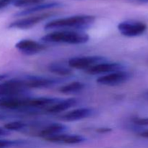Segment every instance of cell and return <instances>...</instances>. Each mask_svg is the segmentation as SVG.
I'll return each mask as SVG.
<instances>
[{
    "label": "cell",
    "instance_id": "28",
    "mask_svg": "<svg viewBox=\"0 0 148 148\" xmlns=\"http://www.w3.org/2000/svg\"><path fill=\"white\" fill-rule=\"evenodd\" d=\"M9 75H7V74H0V81L4 80V79H7Z\"/></svg>",
    "mask_w": 148,
    "mask_h": 148
},
{
    "label": "cell",
    "instance_id": "14",
    "mask_svg": "<svg viewBox=\"0 0 148 148\" xmlns=\"http://www.w3.org/2000/svg\"><path fill=\"white\" fill-rule=\"evenodd\" d=\"M46 141L53 143H63L66 145H75L84 143L86 138L79 134H69L66 133L56 134L44 139Z\"/></svg>",
    "mask_w": 148,
    "mask_h": 148
},
{
    "label": "cell",
    "instance_id": "8",
    "mask_svg": "<svg viewBox=\"0 0 148 148\" xmlns=\"http://www.w3.org/2000/svg\"><path fill=\"white\" fill-rule=\"evenodd\" d=\"M15 48L22 53L27 56L37 54L47 49L45 44L31 39H23L15 44Z\"/></svg>",
    "mask_w": 148,
    "mask_h": 148
},
{
    "label": "cell",
    "instance_id": "21",
    "mask_svg": "<svg viewBox=\"0 0 148 148\" xmlns=\"http://www.w3.org/2000/svg\"><path fill=\"white\" fill-rule=\"evenodd\" d=\"M29 142L25 140H0V148H9L12 147H18L28 144Z\"/></svg>",
    "mask_w": 148,
    "mask_h": 148
},
{
    "label": "cell",
    "instance_id": "26",
    "mask_svg": "<svg viewBox=\"0 0 148 148\" xmlns=\"http://www.w3.org/2000/svg\"><path fill=\"white\" fill-rule=\"evenodd\" d=\"M10 134V132L4 128H0V137H4Z\"/></svg>",
    "mask_w": 148,
    "mask_h": 148
},
{
    "label": "cell",
    "instance_id": "12",
    "mask_svg": "<svg viewBox=\"0 0 148 148\" xmlns=\"http://www.w3.org/2000/svg\"><path fill=\"white\" fill-rule=\"evenodd\" d=\"M63 7V4L59 1H51V2L42 3V4H38V5L33 6V7L25 8V10H21L18 12L15 13V17H25V16L31 15V14H36L42 11H46L49 10H53L55 8H59Z\"/></svg>",
    "mask_w": 148,
    "mask_h": 148
},
{
    "label": "cell",
    "instance_id": "20",
    "mask_svg": "<svg viewBox=\"0 0 148 148\" xmlns=\"http://www.w3.org/2000/svg\"><path fill=\"white\" fill-rule=\"evenodd\" d=\"M27 127V124L22 121H10L4 125V129L9 132L22 131Z\"/></svg>",
    "mask_w": 148,
    "mask_h": 148
},
{
    "label": "cell",
    "instance_id": "2",
    "mask_svg": "<svg viewBox=\"0 0 148 148\" xmlns=\"http://www.w3.org/2000/svg\"><path fill=\"white\" fill-rule=\"evenodd\" d=\"M90 36L86 33L77 30H57L45 35L41 38L45 43H66V44H83L89 40Z\"/></svg>",
    "mask_w": 148,
    "mask_h": 148
},
{
    "label": "cell",
    "instance_id": "10",
    "mask_svg": "<svg viewBox=\"0 0 148 148\" xmlns=\"http://www.w3.org/2000/svg\"><path fill=\"white\" fill-rule=\"evenodd\" d=\"M25 85L28 89L30 88H49L57 85L63 82L62 79L56 78L42 77H27L25 79Z\"/></svg>",
    "mask_w": 148,
    "mask_h": 148
},
{
    "label": "cell",
    "instance_id": "11",
    "mask_svg": "<svg viewBox=\"0 0 148 148\" xmlns=\"http://www.w3.org/2000/svg\"><path fill=\"white\" fill-rule=\"evenodd\" d=\"M28 98L29 97L13 96L0 98V108L11 111L28 110Z\"/></svg>",
    "mask_w": 148,
    "mask_h": 148
},
{
    "label": "cell",
    "instance_id": "25",
    "mask_svg": "<svg viewBox=\"0 0 148 148\" xmlns=\"http://www.w3.org/2000/svg\"><path fill=\"white\" fill-rule=\"evenodd\" d=\"M96 131L97 132L101 133V134H106V133L111 132L112 130L111 128H108V127H101V128L98 129Z\"/></svg>",
    "mask_w": 148,
    "mask_h": 148
},
{
    "label": "cell",
    "instance_id": "19",
    "mask_svg": "<svg viewBox=\"0 0 148 148\" xmlns=\"http://www.w3.org/2000/svg\"><path fill=\"white\" fill-rule=\"evenodd\" d=\"M48 69L50 72L56 75H62V76H69L73 73L72 68L66 66L65 65L59 63L49 64L48 66Z\"/></svg>",
    "mask_w": 148,
    "mask_h": 148
},
{
    "label": "cell",
    "instance_id": "31",
    "mask_svg": "<svg viewBox=\"0 0 148 148\" xmlns=\"http://www.w3.org/2000/svg\"><path fill=\"white\" fill-rule=\"evenodd\" d=\"M138 1H148V0H138Z\"/></svg>",
    "mask_w": 148,
    "mask_h": 148
},
{
    "label": "cell",
    "instance_id": "5",
    "mask_svg": "<svg viewBox=\"0 0 148 148\" xmlns=\"http://www.w3.org/2000/svg\"><path fill=\"white\" fill-rule=\"evenodd\" d=\"M55 12H46L36 14L34 15H30L25 18L19 19L14 22L10 23L9 28H17V29H29L30 27H34L38 23L44 21L46 19L54 15Z\"/></svg>",
    "mask_w": 148,
    "mask_h": 148
},
{
    "label": "cell",
    "instance_id": "22",
    "mask_svg": "<svg viewBox=\"0 0 148 148\" xmlns=\"http://www.w3.org/2000/svg\"><path fill=\"white\" fill-rule=\"evenodd\" d=\"M44 0H15L13 5L17 7H30L43 3Z\"/></svg>",
    "mask_w": 148,
    "mask_h": 148
},
{
    "label": "cell",
    "instance_id": "29",
    "mask_svg": "<svg viewBox=\"0 0 148 148\" xmlns=\"http://www.w3.org/2000/svg\"><path fill=\"white\" fill-rule=\"evenodd\" d=\"M7 119V115L0 114V121H1V120H5V119Z\"/></svg>",
    "mask_w": 148,
    "mask_h": 148
},
{
    "label": "cell",
    "instance_id": "1",
    "mask_svg": "<svg viewBox=\"0 0 148 148\" xmlns=\"http://www.w3.org/2000/svg\"><path fill=\"white\" fill-rule=\"evenodd\" d=\"M93 15L80 14L56 19L46 23L45 30H69L82 31L90 27L95 21Z\"/></svg>",
    "mask_w": 148,
    "mask_h": 148
},
{
    "label": "cell",
    "instance_id": "15",
    "mask_svg": "<svg viewBox=\"0 0 148 148\" xmlns=\"http://www.w3.org/2000/svg\"><path fill=\"white\" fill-rule=\"evenodd\" d=\"M61 98H52V97H38V98H28L27 108L30 109H39L47 108L59 102Z\"/></svg>",
    "mask_w": 148,
    "mask_h": 148
},
{
    "label": "cell",
    "instance_id": "23",
    "mask_svg": "<svg viewBox=\"0 0 148 148\" xmlns=\"http://www.w3.org/2000/svg\"><path fill=\"white\" fill-rule=\"evenodd\" d=\"M134 124L138 126H148V117L146 118H141V117H135L132 119Z\"/></svg>",
    "mask_w": 148,
    "mask_h": 148
},
{
    "label": "cell",
    "instance_id": "3",
    "mask_svg": "<svg viewBox=\"0 0 148 148\" xmlns=\"http://www.w3.org/2000/svg\"><path fill=\"white\" fill-rule=\"evenodd\" d=\"M24 79H11L0 83V98L24 96L28 92Z\"/></svg>",
    "mask_w": 148,
    "mask_h": 148
},
{
    "label": "cell",
    "instance_id": "30",
    "mask_svg": "<svg viewBox=\"0 0 148 148\" xmlns=\"http://www.w3.org/2000/svg\"><path fill=\"white\" fill-rule=\"evenodd\" d=\"M144 96H145V98H147V99H148V91H147V92H145V94H144Z\"/></svg>",
    "mask_w": 148,
    "mask_h": 148
},
{
    "label": "cell",
    "instance_id": "13",
    "mask_svg": "<svg viewBox=\"0 0 148 148\" xmlns=\"http://www.w3.org/2000/svg\"><path fill=\"white\" fill-rule=\"evenodd\" d=\"M95 109L91 108H80L72 110L60 116V119L65 121H76L90 118L95 114Z\"/></svg>",
    "mask_w": 148,
    "mask_h": 148
},
{
    "label": "cell",
    "instance_id": "9",
    "mask_svg": "<svg viewBox=\"0 0 148 148\" xmlns=\"http://www.w3.org/2000/svg\"><path fill=\"white\" fill-rule=\"evenodd\" d=\"M125 69V66L119 62H105L98 64L90 68L85 71L87 74L90 75H107L111 72L123 71Z\"/></svg>",
    "mask_w": 148,
    "mask_h": 148
},
{
    "label": "cell",
    "instance_id": "4",
    "mask_svg": "<svg viewBox=\"0 0 148 148\" xmlns=\"http://www.w3.org/2000/svg\"><path fill=\"white\" fill-rule=\"evenodd\" d=\"M108 62V59L102 56H75L68 61V65L72 69L88 70L98 64Z\"/></svg>",
    "mask_w": 148,
    "mask_h": 148
},
{
    "label": "cell",
    "instance_id": "27",
    "mask_svg": "<svg viewBox=\"0 0 148 148\" xmlns=\"http://www.w3.org/2000/svg\"><path fill=\"white\" fill-rule=\"evenodd\" d=\"M140 136L142 137H144V138H148V130L144 132H142L140 134Z\"/></svg>",
    "mask_w": 148,
    "mask_h": 148
},
{
    "label": "cell",
    "instance_id": "17",
    "mask_svg": "<svg viewBox=\"0 0 148 148\" xmlns=\"http://www.w3.org/2000/svg\"><path fill=\"white\" fill-rule=\"evenodd\" d=\"M77 103V101L75 98L61 99L59 102L49 107L46 110L49 114H59V113H62L66 110L72 108Z\"/></svg>",
    "mask_w": 148,
    "mask_h": 148
},
{
    "label": "cell",
    "instance_id": "18",
    "mask_svg": "<svg viewBox=\"0 0 148 148\" xmlns=\"http://www.w3.org/2000/svg\"><path fill=\"white\" fill-rule=\"evenodd\" d=\"M85 88V85L84 83L79 81H75L63 85L59 88V90L64 94H75L82 91Z\"/></svg>",
    "mask_w": 148,
    "mask_h": 148
},
{
    "label": "cell",
    "instance_id": "6",
    "mask_svg": "<svg viewBox=\"0 0 148 148\" xmlns=\"http://www.w3.org/2000/svg\"><path fill=\"white\" fill-rule=\"evenodd\" d=\"M118 30L121 35L127 37H137L147 30V25L140 21H124L118 25Z\"/></svg>",
    "mask_w": 148,
    "mask_h": 148
},
{
    "label": "cell",
    "instance_id": "24",
    "mask_svg": "<svg viewBox=\"0 0 148 148\" xmlns=\"http://www.w3.org/2000/svg\"><path fill=\"white\" fill-rule=\"evenodd\" d=\"M15 0H0V10L8 7L10 4H13Z\"/></svg>",
    "mask_w": 148,
    "mask_h": 148
},
{
    "label": "cell",
    "instance_id": "7",
    "mask_svg": "<svg viewBox=\"0 0 148 148\" xmlns=\"http://www.w3.org/2000/svg\"><path fill=\"white\" fill-rule=\"evenodd\" d=\"M131 74L125 70L111 72L107 75H101L97 79V82L100 85L108 86H116L122 85L131 78Z\"/></svg>",
    "mask_w": 148,
    "mask_h": 148
},
{
    "label": "cell",
    "instance_id": "16",
    "mask_svg": "<svg viewBox=\"0 0 148 148\" xmlns=\"http://www.w3.org/2000/svg\"><path fill=\"white\" fill-rule=\"evenodd\" d=\"M69 130V127L62 123H53L46 126L38 133V136L41 138L51 137L56 134H63Z\"/></svg>",
    "mask_w": 148,
    "mask_h": 148
}]
</instances>
